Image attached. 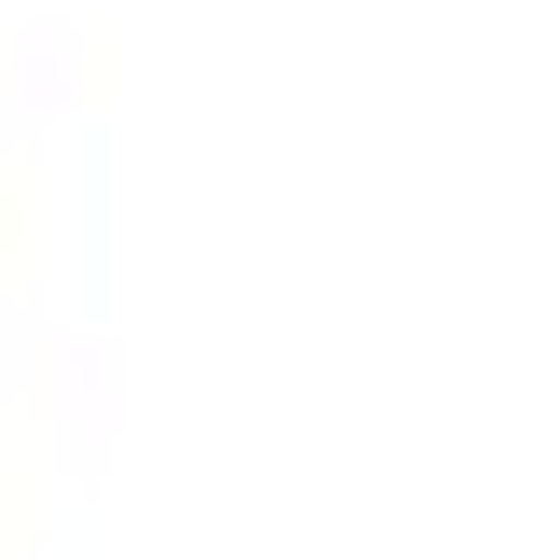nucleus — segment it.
Listing matches in <instances>:
<instances>
[]
</instances>
